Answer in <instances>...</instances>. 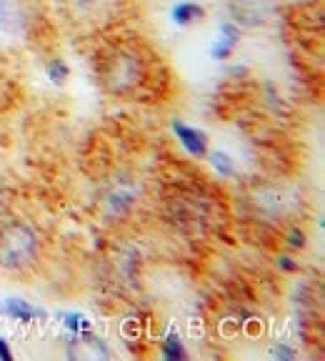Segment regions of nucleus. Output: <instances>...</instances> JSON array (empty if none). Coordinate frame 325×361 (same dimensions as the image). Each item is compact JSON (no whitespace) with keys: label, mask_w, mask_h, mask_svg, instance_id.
<instances>
[{"label":"nucleus","mask_w":325,"mask_h":361,"mask_svg":"<svg viewBox=\"0 0 325 361\" xmlns=\"http://www.w3.org/2000/svg\"><path fill=\"white\" fill-rule=\"evenodd\" d=\"M38 254L35 231L25 224H13L0 233V266L6 269H25Z\"/></svg>","instance_id":"1"},{"label":"nucleus","mask_w":325,"mask_h":361,"mask_svg":"<svg viewBox=\"0 0 325 361\" xmlns=\"http://www.w3.org/2000/svg\"><path fill=\"white\" fill-rule=\"evenodd\" d=\"M173 133L180 141V146L196 158H203L208 151V135L203 130L193 128V126H185L180 121H173Z\"/></svg>","instance_id":"2"},{"label":"nucleus","mask_w":325,"mask_h":361,"mask_svg":"<svg viewBox=\"0 0 325 361\" xmlns=\"http://www.w3.org/2000/svg\"><path fill=\"white\" fill-rule=\"evenodd\" d=\"M238 40H241V30L233 25V23H223L220 25V38L213 43V48H210V56L215 58V61H228L230 56H233V51H236Z\"/></svg>","instance_id":"3"},{"label":"nucleus","mask_w":325,"mask_h":361,"mask_svg":"<svg viewBox=\"0 0 325 361\" xmlns=\"http://www.w3.org/2000/svg\"><path fill=\"white\" fill-rule=\"evenodd\" d=\"M0 314L8 316V319H15V322H23V324H30L38 316V309L35 306H30L28 301L18 299V296H13V299H6L3 304H0Z\"/></svg>","instance_id":"4"},{"label":"nucleus","mask_w":325,"mask_h":361,"mask_svg":"<svg viewBox=\"0 0 325 361\" xmlns=\"http://www.w3.org/2000/svg\"><path fill=\"white\" fill-rule=\"evenodd\" d=\"M170 18H173L178 25H191V23L203 20L205 11H203V6L193 3V0H180V3L173 6V11H170Z\"/></svg>","instance_id":"5"},{"label":"nucleus","mask_w":325,"mask_h":361,"mask_svg":"<svg viewBox=\"0 0 325 361\" xmlns=\"http://www.w3.org/2000/svg\"><path fill=\"white\" fill-rule=\"evenodd\" d=\"M162 356L165 359H173V361H183L188 359V351L183 349V341L175 331H168L165 341H162Z\"/></svg>","instance_id":"6"},{"label":"nucleus","mask_w":325,"mask_h":361,"mask_svg":"<svg viewBox=\"0 0 325 361\" xmlns=\"http://www.w3.org/2000/svg\"><path fill=\"white\" fill-rule=\"evenodd\" d=\"M210 164H213V169L218 171L220 176H225V178L236 173V164H233V158H230L225 151H213V156H210Z\"/></svg>","instance_id":"7"},{"label":"nucleus","mask_w":325,"mask_h":361,"mask_svg":"<svg viewBox=\"0 0 325 361\" xmlns=\"http://www.w3.org/2000/svg\"><path fill=\"white\" fill-rule=\"evenodd\" d=\"M65 329L78 336V334H88L90 331V322L85 319L83 314H68L65 316Z\"/></svg>","instance_id":"8"},{"label":"nucleus","mask_w":325,"mask_h":361,"mask_svg":"<svg viewBox=\"0 0 325 361\" xmlns=\"http://www.w3.org/2000/svg\"><path fill=\"white\" fill-rule=\"evenodd\" d=\"M68 73H70V71H68V66L63 61H53L51 66H48V78L53 80V83L56 85H63L68 80Z\"/></svg>","instance_id":"9"},{"label":"nucleus","mask_w":325,"mask_h":361,"mask_svg":"<svg viewBox=\"0 0 325 361\" xmlns=\"http://www.w3.org/2000/svg\"><path fill=\"white\" fill-rule=\"evenodd\" d=\"M273 356H278V359H283V361H291V359H295V351L281 344V346H275L273 349Z\"/></svg>","instance_id":"10"},{"label":"nucleus","mask_w":325,"mask_h":361,"mask_svg":"<svg viewBox=\"0 0 325 361\" xmlns=\"http://www.w3.org/2000/svg\"><path fill=\"white\" fill-rule=\"evenodd\" d=\"M0 361H13V351L3 336H0Z\"/></svg>","instance_id":"11"},{"label":"nucleus","mask_w":325,"mask_h":361,"mask_svg":"<svg viewBox=\"0 0 325 361\" xmlns=\"http://www.w3.org/2000/svg\"><path fill=\"white\" fill-rule=\"evenodd\" d=\"M278 266H281L283 271H295V261H291V259H288V256H283L281 264H278Z\"/></svg>","instance_id":"12"},{"label":"nucleus","mask_w":325,"mask_h":361,"mask_svg":"<svg viewBox=\"0 0 325 361\" xmlns=\"http://www.w3.org/2000/svg\"><path fill=\"white\" fill-rule=\"evenodd\" d=\"M291 243H295L298 248L303 246V233H300V231H293L291 233Z\"/></svg>","instance_id":"13"},{"label":"nucleus","mask_w":325,"mask_h":361,"mask_svg":"<svg viewBox=\"0 0 325 361\" xmlns=\"http://www.w3.org/2000/svg\"><path fill=\"white\" fill-rule=\"evenodd\" d=\"M78 3H98V0H78Z\"/></svg>","instance_id":"14"}]
</instances>
